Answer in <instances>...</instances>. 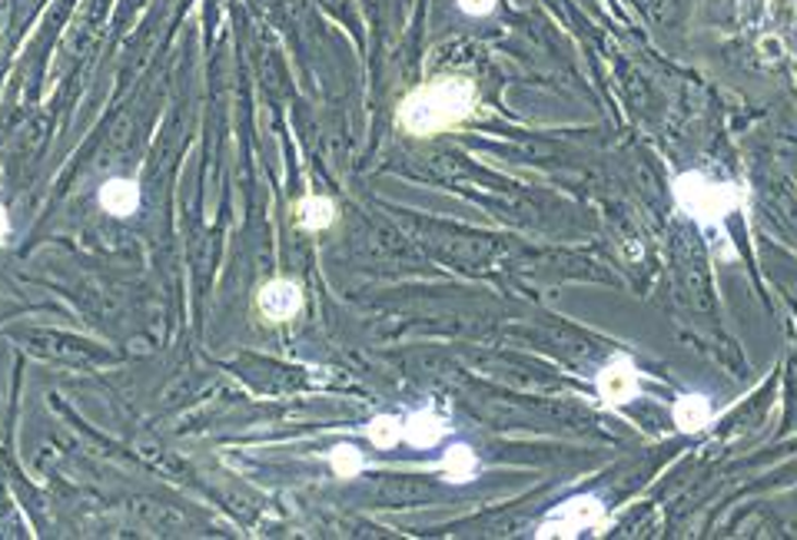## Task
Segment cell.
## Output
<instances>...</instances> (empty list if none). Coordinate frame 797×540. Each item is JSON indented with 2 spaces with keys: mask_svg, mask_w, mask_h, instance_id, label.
Here are the masks:
<instances>
[{
  "mask_svg": "<svg viewBox=\"0 0 797 540\" xmlns=\"http://www.w3.org/2000/svg\"><path fill=\"white\" fill-rule=\"evenodd\" d=\"M475 97L468 76H436L398 104V127L409 136H439L475 110Z\"/></svg>",
  "mask_w": 797,
  "mask_h": 540,
  "instance_id": "obj_1",
  "label": "cell"
},
{
  "mask_svg": "<svg viewBox=\"0 0 797 540\" xmlns=\"http://www.w3.org/2000/svg\"><path fill=\"white\" fill-rule=\"evenodd\" d=\"M675 203L701 226L725 223L741 206V190L735 183H714L704 172H681L675 179Z\"/></svg>",
  "mask_w": 797,
  "mask_h": 540,
  "instance_id": "obj_2",
  "label": "cell"
},
{
  "mask_svg": "<svg viewBox=\"0 0 797 540\" xmlns=\"http://www.w3.org/2000/svg\"><path fill=\"white\" fill-rule=\"evenodd\" d=\"M602 530L605 527V507L598 497H572L558 507L542 527L538 537H579L582 530Z\"/></svg>",
  "mask_w": 797,
  "mask_h": 540,
  "instance_id": "obj_3",
  "label": "cell"
},
{
  "mask_svg": "<svg viewBox=\"0 0 797 540\" xmlns=\"http://www.w3.org/2000/svg\"><path fill=\"white\" fill-rule=\"evenodd\" d=\"M595 388H598V398L605 405H628L631 398H638V388L642 385H638V372L628 358H615V362H608L598 372Z\"/></svg>",
  "mask_w": 797,
  "mask_h": 540,
  "instance_id": "obj_4",
  "label": "cell"
},
{
  "mask_svg": "<svg viewBox=\"0 0 797 540\" xmlns=\"http://www.w3.org/2000/svg\"><path fill=\"white\" fill-rule=\"evenodd\" d=\"M257 305H260V312H263L266 319H273V322H286V319H293V315L302 309V292H299V286L289 283V279H273V283H266V286L260 289Z\"/></svg>",
  "mask_w": 797,
  "mask_h": 540,
  "instance_id": "obj_5",
  "label": "cell"
},
{
  "mask_svg": "<svg viewBox=\"0 0 797 540\" xmlns=\"http://www.w3.org/2000/svg\"><path fill=\"white\" fill-rule=\"evenodd\" d=\"M449 431V424L432 415V411H413L406 421H403V437L416 447H432L436 441H442V434Z\"/></svg>",
  "mask_w": 797,
  "mask_h": 540,
  "instance_id": "obj_6",
  "label": "cell"
},
{
  "mask_svg": "<svg viewBox=\"0 0 797 540\" xmlns=\"http://www.w3.org/2000/svg\"><path fill=\"white\" fill-rule=\"evenodd\" d=\"M100 206L110 216H130L140 206V190L133 179H107L100 190Z\"/></svg>",
  "mask_w": 797,
  "mask_h": 540,
  "instance_id": "obj_7",
  "label": "cell"
},
{
  "mask_svg": "<svg viewBox=\"0 0 797 540\" xmlns=\"http://www.w3.org/2000/svg\"><path fill=\"white\" fill-rule=\"evenodd\" d=\"M675 424L688 434L704 431L711 424V401L704 395H681L675 401Z\"/></svg>",
  "mask_w": 797,
  "mask_h": 540,
  "instance_id": "obj_8",
  "label": "cell"
},
{
  "mask_svg": "<svg viewBox=\"0 0 797 540\" xmlns=\"http://www.w3.org/2000/svg\"><path fill=\"white\" fill-rule=\"evenodd\" d=\"M296 223L309 232H319V229H330L336 223V203L326 200V196H306L299 206H296Z\"/></svg>",
  "mask_w": 797,
  "mask_h": 540,
  "instance_id": "obj_9",
  "label": "cell"
},
{
  "mask_svg": "<svg viewBox=\"0 0 797 540\" xmlns=\"http://www.w3.org/2000/svg\"><path fill=\"white\" fill-rule=\"evenodd\" d=\"M442 471H445V481H452V484L472 481L475 471H478V461L472 455V447L468 444H452L445 452V458H442Z\"/></svg>",
  "mask_w": 797,
  "mask_h": 540,
  "instance_id": "obj_10",
  "label": "cell"
},
{
  "mask_svg": "<svg viewBox=\"0 0 797 540\" xmlns=\"http://www.w3.org/2000/svg\"><path fill=\"white\" fill-rule=\"evenodd\" d=\"M330 468H333L336 478L349 481V478H356L366 468V461H362V452L356 444H340V447H333V452H330Z\"/></svg>",
  "mask_w": 797,
  "mask_h": 540,
  "instance_id": "obj_11",
  "label": "cell"
},
{
  "mask_svg": "<svg viewBox=\"0 0 797 540\" xmlns=\"http://www.w3.org/2000/svg\"><path fill=\"white\" fill-rule=\"evenodd\" d=\"M366 437L376 447H392V444H398V437H403V421L395 415H379L366 424Z\"/></svg>",
  "mask_w": 797,
  "mask_h": 540,
  "instance_id": "obj_12",
  "label": "cell"
},
{
  "mask_svg": "<svg viewBox=\"0 0 797 540\" xmlns=\"http://www.w3.org/2000/svg\"><path fill=\"white\" fill-rule=\"evenodd\" d=\"M455 4H459V11L468 14V17H486V14L496 11L499 0H455Z\"/></svg>",
  "mask_w": 797,
  "mask_h": 540,
  "instance_id": "obj_13",
  "label": "cell"
},
{
  "mask_svg": "<svg viewBox=\"0 0 797 540\" xmlns=\"http://www.w3.org/2000/svg\"><path fill=\"white\" fill-rule=\"evenodd\" d=\"M8 232H11V223H8V209L0 206V242L8 239Z\"/></svg>",
  "mask_w": 797,
  "mask_h": 540,
  "instance_id": "obj_14",
  "label": "cell"
}]
</instances>
